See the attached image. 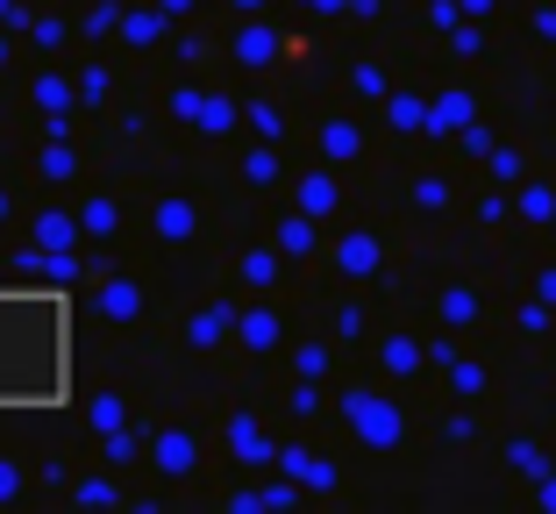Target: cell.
Masks as SVG:
<instances>
[{
    "label": "cell",
    "instance_id": "obj_1",
    "mask_svg": "<svg viewBox=\"0 0 556 514\" xmlns=\"http://www.w3.org/2000/svg\"><path fill=\"white\" fill-rule=\"evenodd\" d=\"M157 222H164V236H193V208H179V200H172Z\"/></svg>",
    "mask_w": 556,
    "mask_h": 514
},
{
    "label": "cell",
    "instance_id": "obj_2",
    "mask_svg": "<svg viewBox=\"0 0 556 514\" xmlns=\"http://www.w3.org/2000/svg\"><path fill=\"white\" fill-rule=\"evenodd\" d=\"M164 465H172V472L193 465V436H164Z\"/></svg>",
    "mask_w": 556,
    "mask_h": 514
},
{
    "label": "cell",
    "instance_id": "obj_3",
    "mask_svg": "<svg viewBox=\"0 0 556 514\" xmlns=\"http://www.w3.org/2000/svg\"><path fill=\"white\" fill-rule=\"evenodd\" d=\"M108 315H136V286L115 279V293H108Z\"/></svg>",
    "mask_w": 556,
    "mask_h": 514
},
{
    "label": "cell",
    "instance_id": "obj_4",
    "mask_svg": "<svg viewBox=\"0 0 556 514\" xmlns=\"http://www.w3.org/2000/svg\"><path fill=\"white\" fill-rule=\"evenodd\" d=\"M164 8H186V0H164Z\"/></svg>",
    "mask_w": 556,
    "mask_h": 514
}]
</instances>
